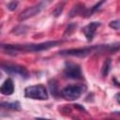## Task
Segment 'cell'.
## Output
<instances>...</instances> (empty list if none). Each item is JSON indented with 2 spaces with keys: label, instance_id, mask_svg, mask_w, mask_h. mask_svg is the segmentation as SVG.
Masks as SVG:
<instances>
[{
  "label": "cell",
  "instance_id": "obj_19",
  "mask_svg": "<svg viewBox=\"0 0 120 120\" xmlns=\"http://www.w3.org/2000/svg\"><path fill=\"white\" fill-rule=\"evenodd\" d=\"M18 7V2L17 1H12L10 2L8 5V8L10 10V11H14Z\"/></svg>",
  "mask_w": 120,
  "mask_h": 120
},
{
  "label": "cell",
  "instance_id": "obj_3",
  "mask_svg": "<svg viewBox=\"0 0 120 120\" xmlns=\"http://www.w3.org/2000/svg\"><path fill=\"white\" fill-rule=\"evenodd\" d=\"M86 90V86L82 83L78 84H69L64 87L60 91V96L68 100L78 99Z\"/></svg>",
  "mask_w": 120,
  "mask_h": 120
},
{
  "label": "cell",
  "instance_id": "obj_1",
  "mask_svg": "<svg viewBox=\"0 0 120 120\" xmlns=\"http://www.w3.org/2000/svg\"><path fill=\"white\" fill-rule=\"evenodd\" d=\"M62 40H50L41 43H27V44H5L0 43V50L8 54L15 55L22 52H38L47 51L62 44Z\"/></svg>",
  "mask_w": 120,
  "mask_h": 120
},
{
  "label": "cell",
  "instance_id": "obj_12",
  "mask_svg": "<svg viewBox=\"0 0 120 120\" xmlns=\"http://www.w3.org/2000/svg\"><path fill=\"white\" fill-rule=\"evenodd\" d=\"M49 88H50V91H51L52 95L54 98H58V96H60V90L58 88V84H57L55 80L49 81Z\"/></svg>",
  "mask_w": 120,
  "mask_h": 120
},
{
  "label": "cell",
  "instance_id": "obj_15",
  "mask_svg": "<svg viewBox=\"0 0 120 120\" xmlns=\"http://www.w3.org/2000/svg\"><path fill=\"white\" fill-rule=\"evenodd\" d=\"M76 27H77V23H75V22H72V23H69L68 25V27L66 28V30H65V33H64V37H68V36H70L73 32H74V30L76 29Z\"/></svg>",
  "mask_w": 120,
  "mask_h": 120
},
{
  "label": "cell",
  "instance_id": "obj_2",
  "mask_svg": "<svg viewBox=\"0 0 120 120\" xmlns=\"http://www.w3.org/2000/svg\"><path fill=\"white\" fill-rule=\"evenodd\" d=\"M119 50V43L111 44V45H95L83 48L68 49L59 52L60 55L63 56H76V57H85L93 52H111L115 53Z\"/></svg>",
  "mask_w": 120,
  "mask_h": 120
},
{
  "label": "cell",
  "instance_id": "obj_6",
  "mask_svg": "<svg viewBox=\"0 0 120 120\" xmlns=\"http://www.w3.org/2000/svg\"><path fill=\"white\" fill-rule=\"evenodd\" d=\"M0 68L8 74L15 76L19 75L22 78H27L29 76V72L25 67L17 65V64H11V63H0Z\"/></svg>",
  "mask_w": 120,
  "mask_h": 120
},
{
  "label": "cell",
  "instance_id": "obj_4",
  "mask_svg": "<svg viewBox=\"0 0 120 120\" xmlns=\"http://www.w3.org/2000/svg\"><path fill=\"white\" fill-rule=\"evenodd\" d=\"M24 97L32 99L47 100L49 95L46 87L43 84H35L27 86L24 89Z\"/></svg>",
  "mask_w": 120,
  "mask_h": 120
},
{
  "label": "cell",
  "instance_id": "obj_16",
  "mask_svg": "<svg viewBox=\"0 0 120 120\" xmlns=\"http://www.w3.org/2000/svg\"><path fill=\"white\" fill-rule=\"evenodd\" d=\"M28 30V27L25 25H18L17 27H15L12 31V33L16 34V35H22V34H25Z\"/></svg>",
  "mask_w": 120,
  "mask_h": 120
},
{
  "label": "cell",
  "instance_id": "obj_18",
  "mask_svg": "<svg viewBox=\"0 0 120 120\" xmlns=\"http://www.w3.org/2000/svg\"><path fill=\"white\" fill-rule=\"evenodd\" d=\"M109 26L111 28L114 29V30H119V28H120V22H119V20H114V21L110 22Z\"/></svg>",
  "mask_w": 120,
  "mask_h": 120
},
{
  "label": "cell",
  "instance_id": "obj_9",
  "mask_svg": "<svg viewBox=\"0 0 120 120\" xmlns=\"http://www.w3.org/2000/svg\"><path fill=\"white\" fill-rule=\"evenodd\" d=\"M13 92H14V83L13 81L10 78H8L5 80V82L0 86V93L5 96H10L13 94Z\"/></svg>",
  "mask_w": 120,
  "mask_h": 120
},
{
  "label": "cell",
  "instance_id": "obj_14",
  "mask_svg": "<svg viewBox=\"0 0 120 120\" xmlns=\"http://www.w3.org/2000/svg\"><path fill=\"white\" fill-rule=\"evenodd\" d=\"M104 2H105V0H100V1H99L98 3H97L95 6H93L92 8H90V9H87V8H86V10H85V12H84V17H85V18L90 17L93 13H95L97 10H98V9H99L100 6H101Z\"/></svg>",
  "mask_w": 120,
  "mask_h": 120
},
{
  "label": "cell",
  "instance_id": "obj_5",
  "mask_svg": "<svg viewBox=\"0 0 120 120\" xmlns=\"http://www.w3.org/2000/svg\"><path fill=\"white\" fill-rule=\"evenodd\" d=\"M52 0H41L40 2H38V4L29 7L27 8H25L24 10H22L19 16H18V20L20 22H23L27 19H30L36 15H38V13H40L44 8H46L48 7V5L51 3Z\"/></svg>",
  "mask_w": 120,
  "mask_h": 120
},
{
  "label": "cell",
  "instance_id": "obj_17",
  "mask_svg": "<svg viewBox=\"0 0 120 120\" xmlns=\"http://www.w3.org/2000/svg\"><path fill=\"white\" fill-rule=\"evenodd\" d=\"M64 7H65V3H60V4H58V5L54 8V9H53V11H52V15H53L54 17L60 16V14L62 13V11H63V9H64Z\"/></svg>",
  "mask_w": 120,
  "mask_h": 120
},
{
  "label": "cell",
  "instance_id": "obj_13",
  "mask_svg": "<svg viewBox=\"0 0 120 120\" xmlns=\"http://www.w3.org/2000/svg\"><path fill=\"white\" fill-rule=\"evenodd\" d=\"M111 68H112V59L108 58L103 63V66H102V68H101V75H102V77H107L108 76L109 72L111 71Z\"/></svg>",
  "mask_w": 120,
  "mask_h": 120
},
{
  "label": "cell",
  "instance_id": "obj_7",
  "mask_svg": "<svg viewBox=\"0 0 120 120\" xmlns=\"http://www.w3.org/2000/svg\"><path fill=\"white\" fill-rule=\"evenodd\" d=\"M64 75L69 79L80 80L82 78V72L80 65L72 62H67L64 68Z\"/></svg>",
  "mask_w": 120,
  "mask_h": 120
},
{
  "label": "cell",
  "instance_id": "obj_22",
  "mask_svg": "<svg viewBox=\"0 0 120 120\" xmlns=\"http://www.w3.org/2000/svg\"><path fill=\"white\" fill-rule=\"evenodd\" d=\"M0 31H1V27H0Z\"/></svg>",
  "mask_w": 120,
  "mask_h": 120
},
{
  "label": "cell",
  "instance_id": "obj_11",
  "mask_svg": "<svg viewBox=\"0 0 120 120\" xmlns=\"http://www.w3.org/2000/svg\"><path fill=\"white\" fill-rule=\"evenodd\" d=\"M86 8H84V6L82 4H78L76 6H74L72 8V9L70 10L69 12V18H73L77 15H84V12H85Z\"/></svg>",
  "mask_w": 120,
  "mask_h": 120
},
{
  "label": "cell",
  "instance_id": "obj_8",
  "mask_svg": "<svg viewBox=\"0 0 120 120\" xmlns=\"http://www.w3.org/2000/svg\"><path fill=\"white\" fill-rule=\"evenodd\" d=\"M99 26H100V22H91L90 23H88L87 25L82 27V31L84 34L87 41H92L93 40V38H94V36L96 34V30Z\"/></svg>",
  "mask_w": 120,
  "mask_h": 120
},
{
  "label": "cell",
  "instance_id": "obj_21",
  "mask_svg": "<svg viewBox=\"0 0 120 120\" xmlns=\"http://www.w3.org/2000/svg\"><path fill=\"white\" fill-rule=\"evenodd\" d=\"M2 78V74H1V72H0V79Z\"/></svg>",
  "mask_w": 120,
  "mask_h": 120
},
{
  "label": "cell",
  "instance_id": "obj_20",
  "mask_svg": "<svg viewBox=\"0 0 120 120\" xmlns=\"http://www.w3.org/2000/svg\"><path fill=\"white\" fill-rule=\"evenodd\" d=\"M118 97H119V93H117V94L115 95V98H116V100H117V102L119 103L120 101H119V98H118Z\"/></svg>",
  "mask_w": 120,
  "mask_h": 120
},
{
  "label": "cell",
  "instance_id": "obj_10",
  "mask_svg": "<svg viewBox=\"0 0 120 120\" xmlns=\"http://www.w3.org/2000/svg\"><path fill=\"white\" fill-rule=\"evenodd\" d=\"M0 109H4V110H8V111H20L21 104L19 101L0 102Z\"/></svg>",
  "mask_w": 120,
  "mask_h": 120
}]
</instances>
